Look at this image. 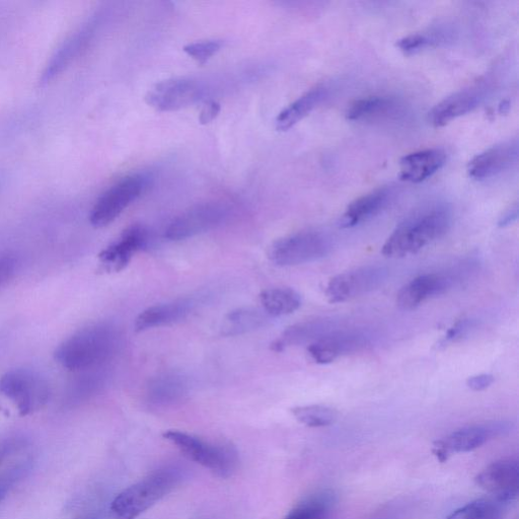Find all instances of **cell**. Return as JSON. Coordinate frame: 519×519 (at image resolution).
<instances>
[{
	"instance_id": "cell-1",
	"label": "cell",
	"mask_w": 519,
	"mask_h": 519,
	"mask_svg": "<svg viewBox=\"0 0 519 519\" xmlns=\"http://www.w3.org/2000/svg\"><path fill=\"white\" fill-rule=\"evenodd\" d=\"M121 345V334L110 323L91 325L65 340L55 351L56 361L71 372L106 366Z\"/></svg>"
},
{
	"instance_id": "cell-2",
	"label": "cell",
	"mask_w": 519,
	"mask_h": 519,
	"mask_svg": "<svg viewBox=\"0 0 519 519\" xmlns=\"http://www.w3.org/2000/svg\"><path fill=\"white\" fill-rule=\"evenodd\" d=\"M452 215L447 207L433 205L422 208L405 219L383 246L387 258L415 255L448 233Z\"/></svg>"
},
{
	"instance_id": "cell-3",
	"label": "cell",
	"mask_w": 519,
	"mask_h": 519,
	"mask_svg": "<svg viewBox=\"0 0 519 519\" xmlns=\"http://www.w3.org/2000/svg\"><path fill=\"white\" fill-rule=\"evenodd\" d=\"M179 480L173 470L157 471L117 495L111 511L116 519H136L172 492Z\"/></svg>"
},
{
	"instance_id": "cell-4",
	"label": "cell",
	"mask_w": 519,
	"mask_h": 519,
	"mask_svg": "<svg viewBox=\"0 0 519 519\" xmlns=\"http://www.w3.org/2000/svg\"><path fill=\"white\" fill-rule=\"evenodd\" d=\"M164 437L189 460L220 478H229L238 466V454L229 444H213L191 434L170 430Z\"/></svg>"
},
{
	"instance_id": "cell-5",
	"label": "cell",
	"mask_w": 519,
	"mask_h": 519,
	"mask_svg": "<svg viewBox=\"0 0 519 519\" xmlns=\"http://www.w3.org/2000/svg\"><path fill=\"white\" fill-rule=\"evenodd\" d=\"M331 248V242L325 234L310 230L278 240L271 246L268 256L277 266H298L323 259Z\"/></svg>"
},
{
	"instance_id": "cell-6",
	"label": "cell",
	"mask_w": 519,
	"mask_h": 519,
	"mask_svg": "<svg viewBox=\"0 0 519 519\" xmlns=\"http://www.w3.org/2000/svg\"><path fill=\"white\" fill-rule=\"evenodd\" d=\"M0 394L12 401L22 416H27L48 402L50 387L34 370L13 369L0 378Z\"/></svg>"
},
{
	"instance_id": "cell-7",
	"label": "cell",
	"mask_w": 519,
	"mask_h": 519,
	"mask_svg": "<svg viewBox=\"0 0 519 519\" xmlns=\"http://www.w3.org/2000/svg\"><path fill=\"white\" fill-rule=\"evenodd\" d=\"M150 184V177L144 174L128 176L109 188L95 204L90 220L93 227L101 229L109 226Z\"/></svg>"
},
{
	"instance_id": "cell-8",
	"label": "cell",
	"mask_w": 519,
	"mask_h": 519,
	"mask_svg": "<svg viewBox=\"0 0 519 519\" xmlns=\"http://www.w3.org/2000/svg\"><path fill=\"white\" fill-rule=\"evenodd\" d=\"M388 270L368 265L333 277L326 286V298L331 304H342L380 287L387 279Z\"/></svg>"
},
{
	"instance_id": "cell-9",
	"label": "cell",
	"mask_w": 519,
	"mask_h": 519,
	"mask_svg": "<svg viewBox=\"0 0 519 519\" xmlns=\"http://www.w3.org/2000/svg\"><path fill=\"white\" fill-rule=\"evenodd\" d=\"M229 208L221 203L198 204L177 216L166 231L171 241H183L219 227L229 216Z\"/></svg>"
},
{
	"instance_id": "cell-10",
	"label": "cell",
	"mask_w": 519,
	"mask_h": 519,
	"mask_svg": "<svg viewBox=\"0 0 519 519\" xmlns=\"http://www.w3.org/2000/svg\"><path fill=\"white\" fill-rule=\"evenodd\" d=\"M506 422H490L459 429L443 439L434 442L433 455L440 463H446L451 456L469 453L484 446L489 440L509 429Z\"/></svg>"
},
{
	"instance_id": "cell-11",
	"label": "cell",
	"mask_w": 519,
	"mask_h": 519,
	"mask_svg": "<svg viewBox=\"0 0 519 519\" xmlns=\"http://www.w3.org/2000/svg\"><path fill=\"white\" fill-rule=\"evenodd\" d=\"M492 91L491 81L480 80L438 103L429 113L434 127H443L478 108Z\"/></svg>"
},
{
	"instance_id": "cell-12",
	"label": "cell",
	"mask_w": 519,
	"mask_h": 519,
	"mask_svg": "<svg viewBox=\"0 0 519 519\" xmlns=\"http://www.w3.org/2000/svg\"><path fill=\"white\" fill-rule=\"evenodd\" d=\"M204 90L198 81L174 79L162 82L148 91L145 101L161 112L177 111L201 100Z\"/></svg>"
},
{
	"instance_id": "cell-13",
	"label": "cell",
	"mask_w": 519,
	"mask_h": 519,
	"mask_svg": "<svg viewBox=\"0 0 519 519\" xmlns=\"http://www.w3.org/2000/svg\"><path fill=\"white\" fill-rule=\"evenodd\" d=\"M476 484L492 494L500 503L511 502L518 496L519 464L509 458L492 463L475 478Z\"/></svg>"
},
{
	"instance_id": "cell-14",
	"label": "cell",
	"mask_w": 519,
	"mask_h": 519,
	"mask_svg": "<svg viewBox=\"0 0 519 519\" xmlns=\"http://www.w3.org/2000/svg\"><path fill=\"white\" fill-rule=\"evenodd\" d=\"M518 140L509 139L491 146L473 158L468 165L470 177L483 181L508 171L518 161Z\"/></svg>"
},
{
	"instance_id": "cell-15",
	"label": "cell",
	"mask_w": 519,
	"mask_h": 519,
	"mask_svg": "<svg viewBox=\"0 0 519 519\" xmlns=\"http://www.w3.org/2000/svg\"><path fill=\"white\" fill-rule=\"evenodd\" d=\"M148 242L147 230L135 225L121 235L118 241L110 245L99 256L103 270L120 272L127 267L133 255L142 250Z\"/></svg>"
},
{
	"instance_id": "cell-16",
	"label": "cell",
	"mask_w": 519,
	"mask_h": 519,
	"mask_svg": "<svg viewBox=\"0 0 519 519\" xmlns=\"http://www.w3.org/2000/svg\"><path fill=\"white\" fill-rule=\"evenodd\" d=\"M453 285L450 276L425 274L407 283L397 295V305L403 311H412L429 299L447 292Z\"/></svg>"
},
{
	"instance_id": "cell-17",
	"label": "cell",
	"mask_w": 519,
	"mask_h": 519,
	"mask_svg": "<svg viewBox=\"0 0 519 519\" xmlns=\"http://www.w3.org/2000/svg\"><path fill=\"white\" fill-rule=\"evenodd\" d=\"M396 189L392 186L381 187L353 201L340 219L342 229L354 228L362 222L377 216L393 200Z\"/></svg>"
},
{
	"instance_id": "cell-18",
	"label": "cell",
	"mask_w": 519,
	"mask_h": 519,
	"mask_svg": "<svg viewBox=\"0 0 519 519\" xmlns=\"http://www.w3.org/2000/svg\"><path fill=\"white\" fill-rule=\"evenodd\" d=\"M196 306L197 303L193 299H181L148 308L137 317L135 330L144 332L175 324L186 319Z\"/></svg>"
},
{
	"instance_id": "cell-19",
	"label": "cell",
	"mask_w": 519,
	"mask_h": 519,
	"mask_svg": "<svg viewBox=\"0 0 519 519\" xmlns=\"http://www.w3.org/2000/svg\"><path fill=\"white\" fill-rule=\"evenodd\" d=\"M403 111L404 106L398 99L374 96L355 101L348 108L346 117L355 122H376L398 119Z\"/></svg>"
},
{
	"instance_id": "cell-20",
	"label": "cell",
	"mask_w": 519,
	"mask_h": 519,
	"mask_svg": "<svg viewBox=\"0 0 519 519\" xmlns=\"http://www.w3.org/2000/svg\"><path fill=\"white\" fill-rule=\"evenodd\" d=\"M447 162V155L438 148L405 156L400 162V178L409 183H421L435 175Z\"/></svg>"
},
{
	"instance_id": "cell-21",
	"label": "cell",
	"mask_w": 519,
	"mask_h": 519,
	"mask_svg": "<svg viewBox=\"0 0 519 519\" xmlns=\"http://www.w3.org/2000/svg\"><path fill=\"white\" fill-rule=\"evenodd\" d=\"M93 25H86L64 41L44 70L41 80L43 85L49 84L58 77L72 60L80 55L91 39L94 31Z\"/></svg>"
},
{
	"instance_id": "cell-22",
	"label": "cell",
	"mask_w": 519,
	"mask_h": 519,
	"mask_svg": "<svg viewBox=\"0 0 519 519\" xmlns=\"http://www.w3.org/2000/svg\"><path fill=\"white\" fill-rule=\"evenodd\" d=\"M328 95V89L325 87L310 90L278 115L275 121L276 129L281 132L288 131L318 108Z\"/></svg>"
},
{
	"instance_id": "cell-23",
	"label": "cell",
	"mask_w": 519,
	"mask_h": 519,
	"mask_svg": "<svg viewBox=\"0 0 519 519\" xmlns=\"http://www.w3.org/2000/svg\"><path fill=\"white\" fill-rule=\"evenodd\" d=\"M361 345L360 337L345 334L326 335L310 344L308 351L319 364H328Z\"/></svg>"
},
{
	"instance_id": "cell-24",
	"label": "cell",
	"mask_w": 519,
	"mask_h": 519,
	"mask_svg": "<svg viewBox=\"0 0 519 519\" xmlns=\"http://www.w3.org/2000/svg\"><path fill=\"white\" fill-rule=\"evenodd\" d=\"M148 400L155 404H171L182 400L189 391L188 380L177 373H166L153 379L146 389Z\"/></svg>"
},
{
	"instance_id": "cell-25",
	"label": "cell",
	"mask_w": 519,
	"mask_h": 519,
	"mask_svg": "<svg viewBox=\"0 0 519 519\" xmlns=\"http://www.w3.org/2000/svg\"><path fill=\"white\" fill-rule=\"evenodd\" d=\"M260 302L271 318H277L298 311L302 306V296L291 288H270L261 293Z\"/></svg>"
},
{
	"instance_id": "cell-26",
	"label": "cell",
	"mask_w": 519,
	"mask_h": 519,
	"mask_svg": "<svg viewBox=\"0 0 519 519\" xmlns=\"http://www.w3.org/2000/svg\"><path fill=\"white\" fill-rule=\"evenodd\" d=\"M271 317L259 308H242L231 312L224 321L222 333L227 336L246 334L268 325Z\"/></svg>"
},
{
	"instance_id": "cell-27",
	"label": "cell",
	"mask_w": 519,
	"mask_h": 519,
	"mask_svg": "<svg viewBox=\"0 0 519 519\" xmlns=\"http://www.w3.org/2000/svg\"><path fill=\"white\" fill-rule=\"evenodd\" d=\"M83 375L74 380L68 387L70 401H82L100 393L108 384L109 373L107 367L82 372Z\"/></svg>"
},
{
	"instance_id": "cell-28",
	"label": "cell",
	"mask_w": 519,
	"mask_h": 519,
	"mask_svg": "<svg viewBox=\"0 0 519 519\" xmlns=\"http://www.w3.org/2000/svg\"><path fill=\"white\" fill-rule=\"evenodd\" d=\"M334 503V493L325 491L296 505L284 519H326Z\"/></svg>"
},
{
	"instance_id": "cell-29",
	"label": "cell",
	"mask_w": 519,
	"mask_h": 519,
	"mask_svg": "<svg viewBox=\"0 0 519 519\" xmlns=\"http://www.w3.org/2000/svg\"><path fill=\"white\" fill-rule=\"evenodd\" d=\"M501 504L497 500L479 499L457 509L447 519H501Z\"/></svg>"
},
{
	"instance_id": "cell-30",
	"label": "cell",
	"mask_w": 519,
	"mask_h": 519,
	"mask_svg": "<svg viewBox=\"0 0 519 519\" xmlns=\"http://www.w3.org/2000/svg\"><path fill=\"white\" fill-rule=\"evenodd\" d=\"M291 413L300 423L314 428L332 425L338 418L335 409L323 405L296 407Z\"/></svg>"
},
{
	"instance_id": "cell-31",
	"label": "cell",
	"mask_w": 519,
	"mask_h": 519,
	"mask_svg": "<svg viewBox=\"0 0 519 519\" xmlns=\"http://www.w3.org/2000/svg\"><path fill=\"white\" fill-rule=\"evenodd\" d=\"M220 40H206L188 44L184 47V51L196 60L199 64H205L222 48Z\"/></svg>"
},
{
	"instance_id": "cell-32",
	"label": "cell",
	"mask_w": 519,
	"mask_h": 519,
	"mask_svg": "<svg viewBox=\"0 0 519 519\" xmlns=\"http://www.w3.org/2000/svg\"><path fill=\"white\" fill-rule=\"evenodd\" d=\"M438 42L434 34H413L400 39L397 42L398 48L407 55L415 54Z\"/></svg>"
},
{
	"instance_id": "cell-33",
	"label": "cell",
	"mask_w": 519,
	"mask_h": 519,
	"mask_svg": "<svg viewBox=\"0 0 519 519\" xmlns=\"http://www.w3.org/2000/svg\"><path fill=\"white\" fill-rule=\"evenodd\" d=\"M18 260L13 255L0 257V288L7 285L15 276Z\"/></svg>"
},
{
	"instance_id": "cell-34",
	"label": "cell",
	"mask_w": 519,
	"mask_h": 519,
	"mask_svg": "<svg viewBox=\"0 0 519 519\" xmlns=\"http://www.w3.org/2000/svg\"><path fill=\"white\" fill-rule=\"evenodd\" d=\"M471 326V323L470 321L468 320H464V321H460L459 323H457L449 332L448 334L446 335V337H444L440 344L442 346H446L447 344L451 343V342H454L456 340H458L459 338H461L467 331L468 329L470 328Z\"/></svg>"
},
{
	"instance_id": "cell-35",
	"label": "cell",
	"mask_w": 519,
	"mask_h": 519,
	"mask_svg": "<svg viewBox=\"0 0 519 519\" xmlns=\"http://www.w3.org/2000/svg\"><path fill=\"white\" fill-rule=\"evenodd\" d=\"M494 383V377L491 375H479L471 377L467 381V386L475 391L481 392L488 389Z\"/></svg>"
},
{
	"instance_id": "cell-36",
	"label": "cell",
	"mask_w": 519,
	"mask_h": 519,
	"mask_svg": "<svg viewBox=\"0 0 519 519\" xmlns=\"http://www.w3.org/2000/svg\"><path fill=\"white\" fill-rule=\"evenodd\" d=\"M220 112V105L214 101L207 102L199 116V121L201 124H208L212 122L219 114Z\"/></svg>"
},
{
	"instance_id": "cell-37",
	"label": "cell",
	"mask_w": 519,
	"mask_h": 519,
	"mask_svg": "<svg viewBox=\"0 0 519 519\" xmlns=\"http://www.w3.org/2000/svg\"><path fill=\"white\" fill-rule=\"evenodd\" d=\"M518 217V205L514 203L508 209H506L498 220V226L500 228H506L513 224Z\"/></svg>"
},
{
	"instance_id": "cell-38",
	"label": "cell",
	"mask_w": 519,
	"mask_h": 519,
	"mask_svg": "<svg viewBox=\"0 0 519 519\" xmlns=\"http://www.w3.org/2000/svg\"><path fill=\"white\" fill-rule=\"evenodd\" d=\"M6 494H7V488L0 484V502L3 501V499L6 497Z\"/></svg>"
}]
</instances>
